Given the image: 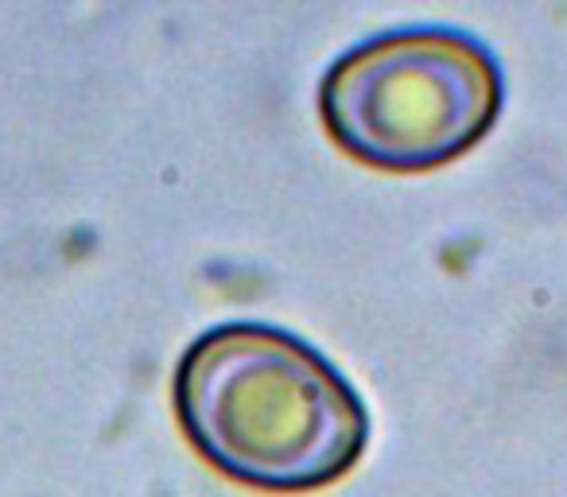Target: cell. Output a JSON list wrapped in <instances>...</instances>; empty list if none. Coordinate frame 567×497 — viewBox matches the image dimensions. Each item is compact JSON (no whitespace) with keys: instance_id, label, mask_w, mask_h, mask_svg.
<instances>
[{"instance_id":"6da1fadb","label":"cell","mask_w":567,"mask_h":497,"mask_svg":"<svg viewBox=\"0 0 567 497\" xmlns=\"http://www.w3.org/2000/svg\"><path fill=\"white\" fill-rule=\"evenodd\" d=\"M175 412L214 470L268 494L331 486L370 443L354 385L308 342L260 323L190 342L175 370Z\"/></svg>"},{"instance_id":"7a4b0ae2","label":"cell","mask_w":567,"mask_h":497,"mask_svg":"<svg viewBox=\"0 0 567 497\" xmlns=\"http://www.w3.org/2000/svg\"><path fill=\"white\" fill-rule=\"evenodd\" d=\"M505 82L478 40L404 28L334 59L319 110L342 152L385 172H432L489 133Z\"/></svg>"}]
</instances>
